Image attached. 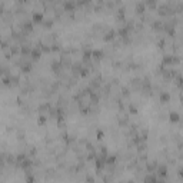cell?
<instances>
[{"label":"cell","instance_id":"obj_1","mask_svg":"<svg viewBox=\"0 0 183 183\" xmlns=\"http://www.w3.org/2000/svg\"><path fill=\"white\" fill-rule=\"evenodd\" d=\"M159 166V162L156 159H146V170L147 172H152V173H156V169Z\"/></svg>","mask_w":183,"mask_h":183},{"label":"cell","instance_id":"obj_2","mask_svg":"<svg viewBox=\"0 0 183 183\" xmlns=\"http://www.w3.org/2000/svg\"><path fill=\"white\" fill-rule=\"evenodd\" d=\"M44 19H46V14L43 13V12H33L32 20L34 24H42Z\"/></svg>","mask_w":183,"mask_h":183},{"label":"cell","instance_id":"obj_3","mask_svg":"<svg viewBox=\"0 0 183 183\" xmlns=\"http://www.w3.org/2000/svg\"><path fill=\"white\" fill-rule=\"evenodd\" d=\"M146 12V5L143 0H139L136 5H135V13L139 14V16H143Z\"/></svg>","mask_w":183,"mask_h":183},{"label":"cell","instance_id":"obj_4","mask_svg":"<svg viewBox=\"0 0 183 183\" xmlns=\"http://www.w3.org/2000/svg\"><path fill=\"white\" fill-rule=\"evenodd\" d=\"M116 36H118V32L113 30V29H109L107 32L103 34V40L104 42H113V40L116 39Z\"/></svg>","mask_w":183,"mask_h":183},{"label":"cell","instance_id":"obj_5","mask_svg":"<svg viewBox=\"0 0 183 183\" xmlns=\"http://www.w3.org/2000/svg\"><path fill=\"white\" fill-rule=\"evenodd\" d=\"M170 100H172V94H170L169 92H164V90H162V92H160V94H159V102H160V103L166 104V103H169Z\"/></svg>","mask_w":183,"mask_h":183},{"label":"cell","instance_id":"obj_6","mask_svg":"<svg viewBox=\"0 0 183 183\" xmlns=\"http://www.w3.org/2000/svg\"><path fill=\"white\" fill-rule=\"evenodd\" d=\"M180 119H182V114H180L179 112H174V110L169 112V122L172 123V125L179 123V122H180Z\"/></svg>","mask_w":183,"mask_h":183},{"label":"cell","instance_id":"obj_7","mask_svg":"<svg viewBox=\"0 0 183 183\" xmlns=\"http://www.w3.org/2000/svg\"><path fill=\"white\" fill-rule=\"evenodd\" d=\"M169 12H170V6L169 5H160L159 7H157V13H159V16H162V17L169 16Z\"/></svg>","mask_w":183,"mask_h":183},{"label":"cell","instance_id":"obj_8","mask_svg":"<svg viewBox=\"0 0 183 183\" xmlns=\"http://www.w3.org/2000/svg\"><path fill=\"white\" fill-rule=\"evenodd\" d=\"M73 19H75V20H83V19H85V12H83V9H80V10H75V14H73Z\"/></svg>","mask_w":183,"mask_h":183},{"label":"cell","instance_id":"obj_9","mask_svg":"<svg viewBox=\"0 0 183 183\" xmlns=\"http://www.w3.org/2000/svg\"><path fill=\"white\" fill-rule=\"evenodd\" d=\"M152 27L155 29L156 32H162V30H163V22H160V20H155V22L152 23Z\"/></svg>","mask_w":183,"mask_h":183},{"label":"cell","instance_id":"obj_10","mask_svg":"<svg viewBox=\"0 0 183 183\" xmlns=\"http://www.w3.org/2000/svg\"><path fill=\"white\" fill-rule=\"evenodd\" d=\"M39 116V120H37V125L39 126H44L47 122V116H44V114H37Z\"/></svg>","mask_w":183,"mask_h":183},{"label":"cell","instance_id":"obj_11","mask_svg":"<svg viewBox=\"0 0 183 183\" xmlns=\"http://www.w3.org/2000/svg\"><path fill=\"white\" fill-rule=\"evenodd\" d=\"M156 180H157V176L152 174V172H149V174L145 178V182H156Z\"/></svg>","mask_w":183,"mask_h":183},{"label":"cell","instance_id":"obj_12","mask_svg":"<svg viewBox=\"0 0 183 183\" xmlns=\"http://www.w3.org/2000/svg\"><path fill=\"white\" fill-rule=\"evenodd\" d=\"M174 10H176V13H183V2H178Z\"/></svg>","mask_w":183,"mask_h":183},{"label":"cell","instance_id":"obj_13","mask_svg":"<svg viewBox=\"0 0 183 183\" xmlns=\"http://www.w3.org/2000/svg\"><path fill=\"white\" fill-rule=\"evenodd\" d=\"M104 137V133L102 130H97V140H102Z\"/></svg>","mask_w":183,"mask_h":183},{"label":"cell","instance_id":"obj_14","mask_svg":"<svg viewBox=\"0 0 183 183\" xmlns=\"http://www.w3.org/2000/svg\"><path fill=\"white\" fill-rule=\"evenodd\" d=\"M178 174H179V178H182V179H183V167H180V169H179Z\"/></svg>","mask_w":183,"mask_h":183},{"label":"cell","instance_id":"obj_15","mask_svg":"<svg viewBox=\"0 0 183 183\" xmlns=\"http://www.w3.org/2000/svg\"><path fill=\"white\" fill-rule=\"evenodd\" d=\"M86 180H89V182H93V180H94V178H93V176H90V174H89V176L86 178Z\"/></svg>","mask_w":183,"mask_h":183},{"label":"cell","instance_id":"obj_16","mask_svg":"<svg viewBox=\"0 0 183 183\" xmlns=\"http://www.w3.org/2000/svg\"><path fill=\"white\" fill-rule=\"evenodd\" d=\"M180 102H182V104H183V94H182V97H180Z\"/></svg>","mask_w":183,"mask_h":183}]
</instances>
